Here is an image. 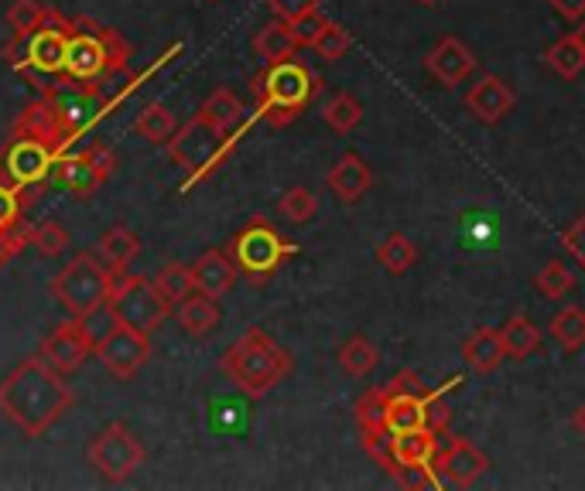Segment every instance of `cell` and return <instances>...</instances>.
<instances>
[{
    "label": "cell",
    "mask_w": 585,
    "mask_h": 491,
    "mask_svg": "<svg viewBox=\"0 0 585 491\" xmlns=\"http://www.w3.org/2000/svg\"><path fill=\"white\" fill-rule=\"evenodd\" d=\"M69 24H72V18L52 8L49 21L38 31L14 34L8 45L0 49V59H4L14 72H21L34 90H42L49 79H59L65 72Z\"/></svg>",
    "instance_id": "obj_6"
},
{
    "label": "cell",
    "mask_w": 585,
    "mask_h": 491,
    "mask_svg": "<svg viewBox=\"0 0 585 491\" xmlns=\"http://www.w3.org/2000/svg\"><path fill=\"white\" fill-rule=\"evenodd\" d=\"M326 185H329V191L339 198V201H346V205H357L370 188H373V171H370V164L360 157V154H342L332 168H329V175H326Z\"/></svg>",
    "instance_id": "obj_18"
},
{
    "label": "cell",
    "mask_w": 585,
    "mask_h": 491,
    "mask_svg": "<svg viewBox=\"0 0 585 491\" xmlns=\"http://www.w3.org/2000/svg\"><path fill=\"white\" fill-rule=\"evenodd\" d=\"M62 150L52 147L45 137L8 130V140L0 147V181H8L21 191H42L45 181H52V171Z\"/></svg>",
    "instance_id": "obj_8"
},
{
    "label": "cell",
    "mask_w": 585,
    "mask_h": 491,
    "mask_svg": "<svg viewBox=\"0 0 585 491\" xmlns=\"http://www.w3.org/2000/svg\"><path fill=\"white\" fill-rule=\"evenodd\" d=\"M100 257L106 267H131L141 257V236L131 232L127 226H113L100 236Z\"/></svg>",
    "instance_id": "obj_26"
},
{
    "label": "cell",
    "mask_w": 585,
    "mask_h": 491,
    "mask_svg": "<svg viewBox=\"0 0 585 491\" xmlns=\"http://www.w3.org/2000/svg\"><path fill=\"white\" fill-rule=\"evenodd\" d=\"M31 245L42 257H59L62 250H69V232H65V226L62 222H42V226H34V232H31Z\"/></svg>",
    "instance_id": "obj_40"
},
{
    "label": "cell",
    "mask_w": 585,
    "mask_h": 491,
    "mask_svg": "<svg viewBox=\"0 0 585 491\" xmlns=\"http://www.w3.org/2000/svg\"><path fill=\"white\" fill-rule=\"evenodd\" d=\"M377 263L390 273L401 276L418 263V245L404 236V232H390L380 245H377Z\"/></svg>",
    "instance_id": "obj_29"
},
{
    "label": "cell",
    "mask_w": 585,
    "mask_h": 491,
    "mask_svg": "<svg viewBox=\"0 0 585 491\" xmlns=\"http://www.w3.org/2000/svg\"><path fill=\"white\" fill-rule=\"evenodd\" d=\"M237 276H240L237 263H233V257L223 253V250H206L199 260L192 263L195 291L206 294V297H213V301L226 297V294L233 291V283H237Z\"/></svg>",
    "instance_id": "obj_19"
},
{
    "label": "cell",
    "mask_w": 585,
    "mask_h": 491,
    "mask_svg": "<svg viewBox=\"0 0 585 491\" xmlns=\"http://www.w3.org/2000/svg\"><path fill=\"white\" fill-rule=\"evenodd\" d=\"M572 34H575V41H578V45H582V49H585V18H582V21H578V28H575V31H572Z\"/></svg>",
    "instance_id": "obj_50"
},
{
    "label": "cell",
    "mask_w": 585,
    "mask_h": 491,
    "mask_svg": "<svg viewBox=\"0 0 585 491\" xmlns=\"http://www.w3.org/2000/svg\"><path fill=\"white\" fill-rule=\"evenodd\" d=\"M134 280H137V273H131L127 267H106V297L116 301Z\"/></svg>",
    "instance_id": "obj_46"
},
{
    "label": "cell",
    "mask_w": 585,
    "mask_h": 491,
    "mask_svg": "<svg viewBox=\"0 0 585 491\" xmlns=\"http://www.w3.org/2000/svg\"><path fill=\"white\" fill-rule=\"evenodd\" d=\"M86 458H90V464L96 468L100 478H106L110 484H121L144 464V447L127 430V424H110L106 430H100L90 440Z\"/></svg>",
    "instance_id": "obj_10"
},
{
    "label": "cell",
    "mask_w": 585,
    "mask_h": 491,
    "mask_svg": "<svg viewBox=\"0 0 585 491\" xmlns=\"http://www.w3.org/2000/svg\"><path fill=\"white\" fill-rule=\"evenodd\" d=\"M288 28H291L295 41H298V49H311V45H316L319 31L326 28V18H322V11L316 8V11H305V14L291 18Z\"/></svg>",
    "instance_id": "obj_43"
},
{
    "label": "cell",
    "mask_w": 585,
    "mask_h": 491,
    "mask_svg": "<svg viewBox=\"0 0 585 491\" xmlns=\"http://www.w3.org/2000/svg\"><path fill=\"white\" fill-rule=\"evenodd\" d=\"M52 297L65 307L69 317H83L93 307H100L106 297V263L96 260V253L72 257L49 283Z\"/></svg>",
    "instance_id": "obj_9"
},
{
    "label": "cell",
    "mask_w": 585,
    "mask_h": 491,
    "mask_svg": "<svg viewBox=\"0 0 585 491\" xmlns=\"http://www.w3.org/2000/svg\"><path fill=\"white\" fill-rule=\"evenodd\" d=\"M154 280V286L162 291V297L165 301H172V304H182L188 294H195V280H192V267H185V263H165L158 273L151 276Z\"/></svg>",
    "instance_id": "obj_33"
},
{
    "label": "cell",
    "mask_w": 585,
    "mask_h": 491,
    "mask_svg": "<svg viewBox=\"0 0 585 491\" xmlns=\"http://www.w3.org/2000/svg\"><path fill=\"white\" fill-rule=\"evenodd\" d=\"M116 168V154L106 147V144H90L86 150L80 154H62L55 171H52V181L62 185L69 195L75 198H90L100 191V185L113 175Z\"/></svg>",
    "instance_id": "obj_11"
},
{
    "label": "cell",
    "mask_w": 585,
    "mask_h": 491,
    "mask_svg": "<svg viewBox=\"0 0 585 491\" xmlns=\"http://www.w3.org/2000/svg\"><path fill=\"white\" fill-rule=\"evenodd\" d=\"M131 45L124 34L96 21V18H72L69 24V49L62 79L83 82L106 96L110 106L121 103L131 90H137V75L131 72Z\"/></svg>",
    "instance_id": "obj_1"
},
{
    "label": "cell",
    "mask_w": 585,
    "mask_h": 491,
    "mask_svg": "<svg viewBox=\"0 0 585 491\" xmlns=\"http://www.w3.org/2000/svg\"><path fill=\"white\" fill-rule=\"evenodd\" d=\"M31 232H34V226H28V219H21L11 229H0V270H4L24 245H31Z\"/></svg>",
    "instance_id": "obj_41"
},
{
    "label": "cell",
    "mask_w": 585,
    "mask_h": 491,
    "mask_svg": "<svg viewBox=\"0 0 585 491\" xmlns=\"http://www.w3.org/2000/svg\"><path fill=\"white\" fill-rule=\"evenodd\" d=\"M449 393H442L435 403H432V414H428V427H432V430H439V433H445L449 430V424H452V409L442 403Z\"/></svg>",
    "instance_id": "obj_47"
},
{
    "label": "cell",
    "mask_w": 585,
    "mask_h": 491,
    "mask_svg": "<svg viewBox=\"0 0 585 491\" xmlns=\"http://www.w3.org/2000/svg\"><path fill=\"white\" fill-rule=\"evenodd\" d=\"M432 464L442 474V481H452L455 488H470V484H476L486 474L490 458L483 455V450L473 440L452 437L449 447H439V455H435Z\"/></svg>",
    "instance_id": "obj_16"
},
{
    "label": "cell",
    "mask_w": 585,
    "mask_h": 491,
    "mask_svg": "<svg viewBox=\"0 0 585 491\" xmlns=\"http://www.w3.org/2000/svg\"><path fill=\"white\" fill-rule=\"evenodd\" d=\"M72 403H75L72 386L42 355L24 358L0 383V414L24 437H45L69 414Z\"/></svg>",
    "instance_id": "obj_2"
},
{
    "label": "cell",
    "mask_w": 585,
    "mask_h": 491,
    "mask_svg": "<svg viewBox=\"0 0 585 491\" xmlns=\"http://www.w3.org/2000/svg\"><path fill=\"white\" fill-rule=\"evenodd\" d=\"M544 62H548V69L562 79H578V72L585 69V49L575 41V34H562L555 45H548V52H544Z\"/></svg>",
    "instance_id": "obj_31"
},
{
    "label": "cell",
    "mask_w": 585,
    "mask_h": 491,
    "mask_svg": "<svg viewBox=\"0 0 585 491\" xmlns=\"http://www.w3.org/2000/svg\"><path fill=\"white\" fill-rule=\"evenodd\" d=\"M278 212H281L288 222H295V226L311 222V216L319 212V198L311 195L308 188L295 185V188H288V191L281 195V201H278Z\"/></svg>",
    "instance_id": "obj_37"
},
{
    "label": "cell",
    "mask_w": 585,
    "mask_h": 491,
    "mask_svg": "<svg viewBox=\"0 0 585 491\" xmlns=\"http://www.w3.org/2000/svg\"><path fill=\"white\" fill-rule=\"evenodd\" d=\"M80 324H83V332H86V338H90V345L96 352V345H103L124 321H121V314H116L113 301H103L100 307H93L90 314H83Z\"/></svg>",
    "instance_id": "obj_35"
},
{
    "label": "cell",
    "mask_w": 585,
    "mask_h": 491,
    "mask_svg": "<svg viewBox=\"0 0 585 491\" xmlns=\"http://www.w3.org/2000/svg\"><path fill=\"white\" fill-rule=\"evenodd\" d=\"M418 4H428V8H435V4H439V0H418Z\"/></svg>",
    "instance_id": "obj_51"
},
{
    "label": "cell",
    "mask_w": 585,
    "mask_h": 491,
    "mask_svg": "<svg viewBox=\"0 0 585 491\" xmlns=\"http://www.w3.org/2000/svg\"><path fill=\"white\" fill-rule=\"evenodd\" d=\"M572 427L585 437V403H582V406L575 409V414H572Z\"/></svg>",
    "instance_id": "obj_49"
},
{
    "label": "cell",
    "mask_w": 585,
    "mask_h": 491,
    "mask_svg": "<svg viewBox=\"0 0 585 491\" xmlns=\"http://www.w3.org/2000/svg\"><path fill=\"white\" fill-rule=\"evenodd\" d=\"M534 286H537V294H541V297L562 301V297L572 291V286H575V273L568 270L565 260H548V263H544V267L537 270Z\"/></svg>",
    "instance_id": "obj_34"
},
{
    "label": "cell",
    "mask_w": 585,
    "mask_h": 491,
    "mask_svg": "<svg viewBox=\"0 0 585 491\" xmlns=\"http://www.w3.org/2000/svg\"><path fill=\"white\" fill-rule=\"evenodd\" d=\"M24 209H28L24 191L8 185V181H0V229L18 226L24 219Z\"/></svg>",
    "instance_id": "obj_42"
},
{
    "label": "cell",
    "mask_w": 585,
    "mask_h": 491,
    "mask_svg": "<svg viewBox=\"0 0 585 491\" xmlns=\"http://www.w3.org/2000/svg\"><path fill=\"white\" fill-rule=\"evenodd\" d=\"M439 430L432 427H418V430H401V433H390V455H394L398 468H421V464H432L439 455ZM394 478V474H390Z\"/></svg>",
    "instance_id": "obj_20"
},
{
    "label": "cell",
    "mask_w": 585,
    "mask_h": 491,
    "mask_svg": "<svg viewBox=\"0 0 585 491\" xmlns=\"http://www.w3.org/2000/svg\"><path fill=\"white\" fill-rule=\"evenodd\" d=\"M178 324H182V332H188L192 338H206L213 327L219 324V307L213 297L206 294H188L182 304H178Z\"/></svg>",
    "instance_id": "obj_23"
},
{
    "label": "cell",
    "mask_w": 585,
    "mask_h": 491,
    "mask_svg": "<svg viewBox=\"0 0 585 491\" xmlns=\"http://www.w3.org/2000/svg\"><path fill=\"white\" fill-rule=\"evenodd\" d=\"M424 69H428V75H432V79L439 82V86L455 90V86H462V82L473 75V69H476V55H473V49L465 45L462 38L445 34V38L435 41L432 52L424 55Z\"/></svg>",
    "instance_id": "obj_15"
},
{
    "label": "cell",
    "mask_w": 585,
    "mask_h": 491,
    "mask_svg": "<svg viewBox=\"0 0 585 491\" xmlns=\"http://www.w3.org/2000/svg\"><path fill=\"white\" fill-rule=\"evenodd\" d=\"M244 103L237 100V93H229V90H213L209 96H206V103L199 106V116L203 119H209L216 130H223V134H233V130H240L244 127Z\"/></svg>",
    "instance_id": "obj_22"
},
{
    "label": "cell",
    "mask_w": 585,
    "mask_h": 491,
    "mask_svg": "<svg viewBox=\"0 0 585 491\" xmlns=\"http://www.w3.org/2000/svg\"><path fill=\"white\" fill-rule=\"evenodd\" d=\"M49 14H52V8L42 4V0H14L8 11V24L14 34H31L49 21Z\"/></svg>",
    "instance_id": "obj_36"
},
{
    "label": "cell",
    "mask_w": 585,
    "mask_h": 491,
    "mask_svg": "<svg viewBox=\"0 0 585 491\" xmlns=\"http://www.w3.org/2000/svg\"><path fill=\"white\" fill-rule=\"evenodd\" d=\"M223 376L244 396L260 399L291 376V355L264 327H247L219 358Z\"/></svg>",
    "instance_id": "obj_4"
},
{
    "label": "cell",
    "mask_w": 585,
    "mask_h": 491,
    "mask_svg": "<svg viewBox=\"0 0 585 491\" xmlns=\"http://www.w3.org/2000/svg\"><path fill=\"white\" fill-rule=\"evenodd\" d=\"M250 93L257 100L254 116L281 130L316 103V96L322 93V79L291 55L281 62H267L264 72L250 79Z\"/></svg>",
    "instance_id": "obj_3"
},
{
    "label": "cell",
    "mask_w": 585,
    "mask_h": 491,
    "mask_svg": "<svg viewBox=\"0 0 585 491\" xmlns=\"http://www.w3.org/2000/svg\"><path fill=\"white\" fill-rule=\"evenodd\" d=\"M254 52L264 59V62H281V59H291L298 52V41L288 28V21L275 18L270 24H264L257 34H254Z\"/></svg>",
    "instance_id": "obj_25"
},
{
    "label": "cell",
    "mask_w": 585,
    "mask_h": 491,
    "mask_svg": "<svg viewBox=\"0 0 585 491\" xmlns=\"http://www.w3.org/2000/svg\"><path fill=\"white\" fill-rule=\"evenodd\" d=\"M38 355H42L52 368H59L62 376H72V373H80L83 362L93 355V345L83 332V324L80 317H69L62 321L55 332L38 345Z\"/></svg>",
    "instance_id": "obj_14"
},
{
    "label": "cell",
    "mask_w": 585,
    "mask_h": 491,
    "mask_svg": "<svg viewBox=\"0 0 585 491\" xmlns=\"http://www.w3.org/2000/svg\"><path fill=\"white\" fill-rule=\"evenodd\" d=\"M322 119L329 123V130L336 134H353L363 119V106L353 93H336L326 106H322Z\"/></svg>",
    "instance_id": "obj_32"
},
{
    "label": "cell",
    "mask_w": 585,
    "mask_h": 491,
    "mask_svg": "<svg viewBox=\"0 0 585 491\" xmlns=\"http://www.w3.org/2000/svg\"><path fill=\"white\" fill-rule=\"evenodd\" d=\"M503 358H506V352H503V338L496 327H476V332L462 342V362L480 376L496 373Z\"/></svg>",
    "instance_id": "obj_21"
},
{
    "label": "cell",
    "mask_w": 585,
    "mask_h": 491,
    "mask_svg": "<svg viewBox=\"0 0 585 491\" xmlns=\"http://www.w3.org/2000/svg\"><path fill=\"white\" fill-rule=\"evenodd\" d=\"M548 4L555 8V14H562L572 24H578L585 18V0H548Z\"/></svg>",
    "instance_id": "obj_48"
},
{
    "label": "cell",
    "mask_w": 585,
    "mask_h": 491,
    "mask_svg": "<svg viewBox=\"0 0 585 491\" xmlns=\"http://www.w3.org/2000/svg\"><path fill=\"white\" fill-rule=\"evenodd\" d=\"M209 4H213V0H209Z\"/></svg>",
    "instance_id": "obj_52"
},
{
    "label": "cell",
    "mask_w": 585,
    "mask_h": 491,
    "mask_svg": "<svg viewBox=\"0 0 585 491\" xmlns=\"http://www.w3.org/2000/svg\"><path fill=\"white\" fill-rule=\"evenodd\" d=\"M500 338H503V352L506 358H514V362H524L531 358L537 348H541V327L524 317V314H514L511 321H506L500 327Z\"/></svg>",
    "instance_id": "obj_24"
},
{
    "label": "cell",
    "mask_w": 585,
    "mask_h": 491,
    "mask_svg": "<svg viewBox=\"0 0 585 491\" xmlns=\"http://www.w3.org/2000/svg\"><path fill=\"white\" fill-rule=\"evenodd\" d=\"M548 332H552V338L558 342V348H565V352L585 348V311L575 307V304L562 307V311L548 321Z\"/></svg>",
    "instance_id": "obj_30"
},
{
    "label": "cell",
    "mask_w": 585,
    "mask_h": 491,
    "mask_svg": "<svg viewBox=\"0 0 585 491\" xmlns=\"http://www.w3.org/2000/svg\"><path fill=\"white\" fill-rule=\"evenodd\" d=\"M357 424L360 430H387V396L380 386L357 399Z\"/></svg>",
    "instance_id": "obj_39"
},
{
    "label": "cell",
    "mask_w": 585,
    "mask_h": 491,
    "mask_svg": "<svg viewBox=\"0 0 585 491\" xmlns=\"http://www.w3.org/2000/svg\"><path fill=\"white\" fill-rule=\"evenodd\" d=\"M562 250L585 270V212L562 232Z\"/></svg>",
    "instance_id": "obj_44"
},
{
    "label": "cell",
    "mask_w": 585,
    "mask_h": 491,
    "mask_svg": "<svg viewBox=\"0 0 585 491\" xmlns=\"http://www.w3.org/2000/svg\"><path fill=\"white\" fill-rule=\"evenodd\" d=\"M298 253V245L288 242L275 226H270L264 216H254L237 236L229 239V257L237 263V270L257 286L267 283L281 270L285 260H291Z\"/></svg>",
    "instance_id": "obj_7"
},
{
    "label": "cell",
    "mask_w": 585,
    "mask_h": 491,
    "mask_svg": "<svg viewBox=\"0 0 585 491\" xmlns=\"http://www.w3.org/2000/svg\"><path fill=\"white\" fill-rule=\"evenodd\" d=\"M267 8H270V14H275V18L291 21V18H298L305 11H316L319 0H267Z\"/></svg>",
    "instance_id": "obj_45"
},
{
    "label": "cell",
    "mask_w": 585,
    "mask_h": 491,
    "mask_svg": "<svg viewBox=\"0 0 585 491\" xmlns=\"http://www.w3.org/2000/svg\"><path fill=\"white\" fill-rule=\"evenodd\" d=\"M514 106H517V96L500 75L476 79V86H470V93H465V109L480 123H500L503 116L514 113Z\"/></svg>",
    "instance_id": "obj_17"
},
{
    "label": "cell",
    "mask_w": 585,
    "mask_h": 491,
    "mask_svg": "<svg viewBox=\"0 0 585 491\" xmlns=\"http://www.w3.org/2000/svg\"><path fill=\"white\" fill-rule=\"evenodd\" d=\"M113 307H116V314H121L124 324L137 327V332H144V335H151V332H158V327L168 321V314H172L175 304L162 297V291L154 286L151 276H137L127 286V291L113 301Z\"/></svg>",
    "instance_id": "obj_12"
},
{
    "label": "cell",
    "mask_w": 585,
    "mask_h": 491,
    "mask_svg": "<svg viewBox=\"0 0 585 491\" xmlns=\"http://www.w3.org/2000/svg\"><path fill=\"white\" fill-rule=\"evenodd\" d=\"M349 45H353L349 31L342 24H336V21H326V28L316 38V45H311V52H316L322 62H339L349 52Z\"/></svg>",
    "instance_id": "obj_38"
},
{
    "label": "cell",
    "mask_w": 585,
    "mask_h": 491,
    "mask_svg": "<svg viewBox=\"0 0 585 491\" xmlns=\"http://www.w3.org/2000/svg\"><path fill=\"white\" fill-rule=\"evenodd\" d=\"M339 365H342L346 376L367 379L373 368L380 365V352H377V345H373L367 335H353V338H349V342L339 348Z\"/></svg>",
    "instance_id": "obj_28"
},
{
    "label": "cell",
    "mask_w": 585,
    "mask_h": 491,
    "mask_svg": "<svg viewBox=\"0 0 585 491\" xmlns=\"http://www.w3.org/2000/svg\"><path fill=\"white\" fill-rule=\"evenodd\" d=\"M257 119V116H254ZM247 119L240 130H233V134H223L216 130L209 119H203L199 113H195L188 123H182V127L172 134V140L165 144L168 157L178 164V168L188 171V178L182 181V191L195 188L199 181H206L209 175H216L223 164L233 157V150H237V144L244 140V134L250 130V123Z\"/></svg>",
    "instance_id": "obj_5"
},
{
    "label": "cell",
    "mask_w": 585,
    "mask_h": 491,
    "mask_svg": "<svg viewBox=\"0 0 585 491\" xmlns=\"http://www.w3.org/2000/svg\"><path fill=\"white\" fill-rule=\"evenodd\" d=\"M175 130H178V119H175V113H172L165 103H147V106L141 109V116L134 119V134L144 137V140L154 144V147L168 144Z\"/></svg>",
    "instance_id": "obj_27"
},
{
    "label": "cell",
    "mask_w": 585,
    "mask_h": 491,
    "mask_svg": "<svg viewBox=\"0 0 585 491\" xmlns=\"http://www.w3.org/2000/svg\"><path fill=\"white\" fill-rule=\"evenodd\" d=\"M93 355L100 358V365L106 368L110 376L134 379L141 368H144V362L151 358V342H147L144 332H137V327L121 324L103 345H96Z\"/></svg>",
    "instance_id": "obj_13"
}]
</instances>
